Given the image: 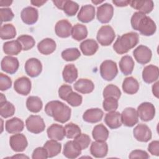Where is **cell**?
Returning a JSON list of instances; mask_svg holds the SVG:
<instances>
[{
  "label": "cell",
  "mask_w": 159,
  "mask_h": 159,
  "mask_svg": "<svg viewBox=\"0 0 159 159\" xmlns=\"http://www.w3.org/2000/svg\"><path fill=\"white\" fill-rule=\"evenodd\" d=\"M78 70L73 64L66 65L63 70L62 76L63 80L68 83H73L78 78Z\"/></svg>",
  "instance_id": "31"
},
{
  "label": "cell",
  "mask_w": 159,
  "mask_h": 159,
  "mask_svg": "<svg viewBox=\"0 0 159 159\" xmlns=\"http://www.w3.org/2000/svg\"><path fill=\"white\" fill-rule=\"evenodd\" d=\"M124 93L128 94H134L139 89V84L138 81L132 76L127 77L124 79L122 85Z\"/></svg>",
  "instance_id": "30"
},
{
  "label": "cell",
  "mask_w": 159,
  "mask_h": 159,
  "mask_svg": "<svg viewBox=\"0 0 159 159\" xmlns=\"http://www.w3.org/2000/svg\"><path fill=\"white\" fill-rule=\"evenodd\" d=\"M148 152L153 155L159 156V142L158 140H153L148 144Z\"/></svg>",
  "instance_id": "53"
},
{
  "label": "cell",
  "mask_w": 159,
  "mask_h": 159,
  "mask_svg": "<svg viewBox=\"0 0 159 159\" xmlns=\"http://www.w3.org/2000/svg\"><path fill=\"white\" fill-rule=\"evenodd\" d=\"M64 128L65 137L68 139H75L81 134L80 127L73 122L66 124Z\"/></svg>",
  "instance_id": "41"
},
{
  "label": "cell",
  "mask_w": 159,
  "mask_h": 159,
  "mask_svg": "<svg viewBox=\"0 0 159 159\" xmlns=\"http://www.w3.org/2000/svg\"><path fill=\"white\" fill-rule=\"evenodd\" d=\"M53 4L55 5V6L58 8L59 9L63 10V5L65 4V0H60V1H52Z\"/></svg>",
  "instance_id": "56"
},
{
  "label": "cell",
  "mask_w": 159,
  "mask_h": 159,
  "mask_svg": "<svg viewBox=\"0 0 159 159\" xmlns=\"http://www.w3.org/2000/svg\"><path fill=\"white\" fill-rule=\"evenodd\" d=\"M45 113L53 119L60 123H65L71 117V109L60 101H52L45 106Z\"/></svg>",
  "instance_id": "2"
},
{
  "label": "cell",
  "mask_w": 159,
  "mask_h": 159,
  "mask_svg": "<svg viewBox=\"0 0 159 159\" xmlns=\"http://www.w3.org/2000/svg\"><path fill=\"white\" fill-rule=\"evenodd\" d=\"M25 126L28 131L35 134L42 132L45 128L43 119L38 115H30L25 120Z\"/></svg>",
  "instance_id": "6"
},
{
  "label": "cell",
  "mask_w": 159,
  "mask_h": 159,
  "mask_svg": "<svg viewBox=\"0 0 159 159\" xmlns=\"http://www.w3.org/2000/svg\"><path fill=\"white\" fill-rule=\"evenodd\" d=\"M16 35L15 27L11 24H6L1 27L0 37L2 40H9L14 39Z\"/></svg>",
  "instance_id": "38"
},
{
  "label": "cell",
  "mask_w": 159,
  "mask_h": 159,
  "mask_svg": "<svg viewBox=\"0 0 159 159\" xmlns=\"http://www.w3.org/2000/svg\"><path fill=\"white\" fill-rule=\"evenodd\" d=\"M118 73L117 64L111 60L104 61L100 65V75L106 81H112Z\"/></svg>",
  "instance_id": "4"
},
{
  "label": "cell",
  "mask_w": 159,
  "mask_h": 159,
  "mask_svg": "<svg viewBox=\"0 0 159 159\" xmlns=\"http://www.w3.org/2000/svg\"><path fill=\"white\" fill-rule=\"evenodd\" d=\"M106 124L111 129H116L122 125L120 113L117 111H111L104 117Z\"/></svg>",
  "instance_id": "23"
},
{
  "label": "cell",
  "mask_w": 159,
  "mask_h": 159,
  "mask_svg": "<svg viewBox=\"0 0 159 159\" xmlns=\"http://www.w3.org/2000/svg\"><path fill=\"white\" fill-rule=\"evenodd\" d=\"M92 136L96 141L105 142L109 137V131L102 124H98L93 128Z\"/></svg>",
  "instance_id": "34"
},
{
  "label": "cell",
  "mask_w": 159,
  "mask_h": 159,
  "mask_svg": "<svg viewBox=\"0 0 159 159\" xmlns=\"http://www.w3.org/2000/svg\"><path fill=\"white\" fill-rule=\"evenodd\" d=\"M72 25L66 19L60 20L56 23L55 32L56 35L61 38H67L71 34Z\"/></svg>",
  "instance_id": "17"
},
{
  "label": "cell",
  "mask_w": 159,
  "mask_h": 159,
  "mask_svg": "<svg viewBox=\"0 0 159 159\" xmlns=\"http://www.w3.org/2000/svg\"><path fill=\"white\" fill-rule=\"evenodd\" d=\"M133 55L139 63L145 65L150 61L152 53L148 47L140 45L134 50Z\"/></svg>",
  "instance_id": "9"
},
{
  "label": "cell",
  "mask_w": 159,
  "mask_h": 159,
  "mask_svg": "<svg viewBox=\"0 0 159 159\" xmlns=\"http://www.w3.org/2000/svg\"><path fill=\"white\" fill-rule=\"evenodd\" d=\"M134 137L141 142H147L152 139V131L150 128L143 124H138L133 130Z\"/></svg>",
  "instance_id": "13"
},
{
  "label": "cell",
  "mask_w": 159,
  "mask_h": 159,
  "mask_svg": "<svg viewBox=\"0 0 159 159\" xmlns=\"http://www.w3.org/2000/svg\"><path fill=\"white\" fill-rule=\"evenodd\" d=\"M48 137L50 139L55 140L57 141L62 140L65 136V128L63 125L58 124H53L48 127L47 130Z\"/></svg>",
  "instance_id": "22"
},
{
  "label": "cell",
  "mask_w": 159,
  "mask_h": 159,
  "mask_svg": "<svg viewBox=\"0 0 159 159\" xmlns=\"http://www.w3.org/2000/svg\"><path fill=\"white\" fill-rule=\"evenodd\" d=\"M9 145L11 148L15 152H23L27 147L28 142L25 136L20 133L14 134L10 137Z\"/></svg>",
  "instance_id": "10"
},
{
  "label": "cell",
  "mask_w": 159,
  "mask_h": 159,
  "mask_svg": "<svg viewBox=\"0 0 159 159\" xmlns=\"http://www.w3.org/2000/svg\"><path fill=\"white\" fill-rule=\"evenodd\" d=\"M129 4L132 8L138 10L139 12L144 14L151 12L154 7L152 1H129Z\"/></svg>",
  "instance_id": "24"
},
{
  "label": "cell",
  "mask_w": 159,
  "mask_h": 159,
  "mask_svg": "<svg viewBox=\"0 0 159 159\" xmlns=\"http://www.w3.org/2000/svg\"><path fill=\"white\" fill-rule=\"evenodd\" d=\"M74 88L78 92L82 94H89L94 89L93 82L86 78H81L74 84Z\"/></svg>",
  "instance_id": "27"
},
{
  "label": "cell",
  "mask_w": 159,
  "mask_h": 159,
  "mask_svg": "<svg viewBox=\"0 0 159 159\" xmlns=\"http://www.w3.org/2000/svg\"><path fill=\"white\" fill-rule=\"evenodd\" d=\"M81 150V148L74 140H70L65 144L63 154L68 158L74 159L80 155Z\"/></svg>",
  "instance_id": "19"
},
{
  "label": "cell",
  "mask_w": 159,
  "mask_h": 159,
  "mask_svg": "<svg viewBox=\"0 0 159 159\" xmlns=\"http://www.w3.org/2000/svg\"><path fill=\"white\" fill-rule=\"evenodd\" d=\"M0 17L1 22L2 24L3 22H7L11 20L14 18V14L10 8H1Z\"/></svg>",
  "instance_id": "49"
},
{
  "label": "cell",
  "mask_w": 159,
  "mask_h": 159,
  "mask_svg": "<svg viewBox=\"0 0 159 159\" xmlns=\"http://www.w3.org/2000/svg\"><path fill=\"white\" fill-rule=\"evenodd\" d=\"M15 113V107L10 102L5 101L0 102V115L4 118L12 116Z\"/></svg>",
  "instance_id": "40"
},
{
  "label": "cell",
  "mask_w": 159,
  "mask_h": 159,
  "mask_svg": "<svg viewBox=\"0 0 159 159\" xmlns=\"http://www.w3.org/2000/svg\"><path fill=\"white\" fill-rule=\"evenodd\" d=\"M102 95L104 98H114L119 99L121 96V91L117 86L110 84L104 88L102 92Z\"/></svg>",
  "instance_id": "39"
},
{
  "label": "cell",
  "mask_w": 159,
  "mask_h": 159,
  "mask_svg": "<svg viewBox=\"0 0 159 159\" xmlns=\"http://www.w3.org/2000/svg\"><path fill=\"white\" fill-rule=\"evenodd\" d=\"M12 3V1H9V0H1L0 1V6L1 7H7L11 6V4Z\"/></svg>",
  "instance_id": "58"
},
{
  "label": "cell",
  "mask_w": 159,
  "mask_h": 159,
  "mask_svg": "<svg viewBox=\"0 0 159 159\" xmlns=\"http://www.w3.org/2000/svg\"><path fill=\"white\" fill-rule=\"evenodd\" d=\"M134 61L129 55L123 56L119 61V68L124 75L132 74L134 68Z\"/></svg>",
  "instance_id": "32"
},
{
  "label": "cell",
  "mask_w": 159,
  "mask_h": 159,
  "mask_svg": "<svg viewBox=\"0 0 159 159\" xmlns=\"http://www.w3.org/2000/svg\"><path fill=\"white\" fill-rule=\"evenodd\" d=\"M104 116L103 111L99 108L87 109L83 115V119L89 123H96L101 120Z\"/></svg>",
  "instance_id": "25"
},
{
  "label": "cell",
  "mask_w": 159,
  "mask_h": 159,
  "mask_svg": "<svg viewBox=\"0 0 159 159\" xmlns=\"http://www.w3.org/2000/svg\"><path fill=\"white\" fill-rule=\"evenodd\" d=\"M24 68L27 75L32 78L38 76L42 71L41 61L35 58L28 59L25 63Z\"/></svg>",
  "instance_id": "11"
},
{
  "label": "cell",
  "mask_w": 159,
  "mask_h": 159,
  "mask_svg": "<svg viewBox=\"0 0 159 159\" xmlns=\"http://www.w3.org/2000/svg\"><path fill=\"white\" fill-rule=\"evenodd\" d=\"M1 97H0V102H4L5 101H6V97L4 96V94L2 93H1Z\"/></svg>",
  "instance_id": "60"
},
{
  "label": "cell",
  "mask_w": 159,
  "mask_h": 159,
  "mask_svg": "<svg viewBox=\"0 0 159 159\" xmlns=\"http://www.w3.org/2000/svg\"><path fill=\"white\" fill-rule=\"evenodd\" d=\"M129 158L147 159L149 158V155L145 151L141 150H134L130 152V153L129 155Z\"/></svg>",
  "instance_id": "52"
},
{
  "label": "cell",
  "mask_w": 159,
  "mask_h": 159,
  "mask_svg": "<svg viewBox=\"0 0 159 159\" xmlns=\"http://www.w3.org/2000/svg\"><path fill=\"white\" fill-rule=\"evenodd\" d=\"M139 41L137 33L130 32L119 36L113 45L114 51L120 55L127 53L130 49L135 47Z\"/></svg>",
  "instance_id": "3"
},
{
  "label": "cell",
  "mask_w": 159,
  "mask_h": 159,
  "mask_svg": "<svg viewBox=\"0 0 159 159\" xmlns=\"http://www.w3.org/2000/svg\"><path fill=\"white\" fill-rule=\"evenodd\" d=\"M104 1H92V2L94 3V4H100V3H102Z\"/></svg>",
  "instance_id": "61"
},
{
  "label": "cell",
  "mask_w": 159,
  "mask_h": 159,
  "mask_svg": "<svg viewBox=\"0 0 159 159\" xmlns=\"http://www.w3.org/2000/svg\"><path fill=\"white\" fill-rule=\"evenodd\" d=\"M158 67L153 65H149L146 66L142 71L143 80L144 82L148 84H150L157 81L158 79Z\"/></svg>",
  "instance_id": "18"
},
{
  "label": "cell",
  "mask_w": 159,
  "mask_h": 159,
  "mask_svg": "<svg viewBox=\"0 0 159 159\" xmlns=\"http://www.w3.org/2000/svg\"><path fill=\"white\" fill-rule=\"evenodd\" d=\"M2 48L4 52L9 56L17 55L22 50V46L17 40L6 42L3 44Z\"/></svg>",
  "instance_id": "33"
},
{
  "label": "cell",
  "mask_w": 159,
  "mask_h": 159,
  "mask_svg": "<svg viewBox=\"0 0 159 159\" xmlns=\"http://www.w3.org/2000/svg\"><path fill=\"white\" fill-rule=\"evenodd\" d=\"M74 141L79 145L81 150H84L89 147L91 142V139L88 135L86 134H81L74 139Z\"/></svg>",
  "instance_id": "46"
},
{
  "label": "cell",
  "mask_w": 159,
  "mask_h": 159,
  "mask_svg": "<svg viewBox=\"0 0 159 159\" xmlns=\"http://www.w3.org/2000/svg\"><path fill=\"white\" fill-rule=\"evenodd\" d=\"M112 3L114 4L117 7H125L129 5V1H124V0H119V1H112Z\"/></svg>",
  "instance_id": "54"
},
{
  "label": "cell",
  "mask_w": 159,
  "mask_h": 159,
  "mask_svg": "<svg viewBox=\"0 0 159 159\" xmlns=\"http://www.w3.org/2000/svg\"><path fill=\"white\" fill-rule=\"evenodd\" d=\"M79 9V5L75 1L65 0L63 11L68 16H75Z\"/></svg>",
  "instance_id": "44"
},
{
  "label": "cell",
  "mask_w": 159,
  "mask_h": 159,
  "mask_svg": "<svg viewBox=\"0 0 159 159\" xmlns=\"http://www.w3.org/2000/svg\"><path fill=\"white\" fill-rule=\"evenodd\" d=\"M61 55L63 60L71 61L77 60L81 56V53L77 48H69L64 50Z\"/></svg>",
  "instance_id": "43"
},
{
  "label": "cell",
  "mask_w": 159,
  "mask_h": 159,
  "mask_svg": "<svg viewBox=\"0 0 159 159\" xmlns=\"http://www.w3.org/2000/svg\"><path fill=\"white\" fill-rule=\"evenodd\" d=\"M12 86L11 79L2 73H0V90L4 91L9 89Z\"/></svg>",
  "instance_id": "48"
},
{
  "label": "cell",
  "mask_w": 159,
  "mask_h": 159,
  "mask_svg": "<svg viewBox=\"0 0 159 159\" xmlns=\"http://www.w3.org/2000/svg\"><path fill=\"white\" fill-rule=\"evenodd\" d=\"M43 147L47 152L48 157L52 158L57 156L61 152V145L57 140H47L43 145Z\"/></svg>",
  "instance_id": "35"
},
{
  "label": "cell",
  "mask_w": 159,
  "mask_h": 159,
  "mask_svg": "<svg viewBox=\"0 0 159 159\" xmlns=\"http://www.w3.org/2000/svg\"><path fill=\"white\" fill-rule=\"evenodd\" d=\"M95 17V8L93 5L86 4L81 7L77 15L78 19L83 22L88 23L92 21Z\"/></svg>",
  "instance_id": "20"
},
{
  "label": "cell",
  "mask_w": 159,
  "mask_h": 159,
  "mask_svg": "<svg viewBox=\"0 0 159 159\" xmlns=\"http://www.w3.org/2000/svg\"><path fill=\"white\" fill-rule=\"evenodd\" d=\"M130 23L133 29L139 30L142 35L145 36L153 35L157 30L155 22L150 17L140 12H135L132 15Z\"/></svg>",
  "instance_id": "1"
},
{
  "label": "cell",
  "mask_w": 159,
  "mask_h": 159,
  "mask_svg": "<svg viewBox=\"0 0 159 159\" xmlns=\"http://www.w3.org/2000/svg\"><path fill=\"white\" fill-rule=\"evenodd\" d=\"M11 158H29V157L27 156H25L24 154H17L16 155L11 157Z\"/></svg>",
  "instance_id": "59"
},
{
  "label": "cell",
  "mask_w": 159,
  "mask_h": 159,
  "mask_svg": "<svg viewBox=\"0 0 159 159\" xmlns=\"http://www.w3.org/2000/svg\"><path fill=\"white\" fill-rule=\"evenodd\" d=\"M113 14L114 8L111 4L104 3L97 8V19L102 24L109 22L113 17Z\"/></svg>",
  "instance_id": "8"
},
{
  "label": "cell",
  "mask_w": 159,
  "mask_h": 159,
  "mask_svg": "<svg viewBox=\"0 0 159 159\" xmlns=\"http://www.w3.org/2000/svg\"><path fill=\"white\" fill-rule=\"evenodd\" d=\"M122 123L127 127H133L139 122L137 111L133 107L125 108L120 114Z\"/></svg>",
  "instance_id": "12"
},
{
  "label": "cell",
  "mask_w": 159,
  "mask_h": 159,
  "mask_svg": "<svg viewBox=\"0 0 159 159\" xmlns=\"http://www.w3.org/2000/svg\"><path fill=\"white\" fill-rule=\"evenodd\" d=\"M47 2V1H31L30 2L32 5L37 6V7H40L42 6V5H43L45 2Z\"/></svg>",
  "instance_id": "57"
},
{
  "label": "cell",
  "mask_w": 159,
  "mask_h": 159,
  "mask_svg": "<svg viewBox=\"0 0 159 159\" xmlns=\"http://www.w3.org/2000/svg\"><path fill=\"white\" fill-rule=\"evenodd\" d=\"M32 158L33 159H46L48 157L47 150L43 147L36 148L32 153Z\"/></svg>",
  "instance_id": "51"
},
{
  "label": "cell",
  "mask_w": 159,
  "mask_h": 159,
  "mask_svg": "<svg viewBox=\"0 0 159 159\" xmlns=\"http://www.w3.org/2000/svg\"><path fill=\"white\" fill-rule=\"evenodd\" d=\"M137 112L138 116L142 121L148 122L154 118L155 115V108L152 103L144 102L138 106Z\"/></svg>",
  "instance_id": "7"
},
{
  "label": "cell",
  "mask_w": 159,
  "mask_h": 159,
  "mask_svg": "<svg viewBox=\"0 0 159 159\" xmlns=\"http://www.w3.org/2000/svg\"><path fill=\"white\" fill-rule=\"evenodd\" d=\"M116 34L110 25H106L102 26L98 31L96 39L98 42L102 46H108L114 41Z\"/></svg>",
  "instance_id": "5"
},
{
  "label": "cell",
  "mask_w": 159,
  "mask_h": 159,
  "mask_svg": "<svg viewBox=\"0 0 159 159\" xmlns=\"http://www.w3.org/2000/svg\"><path fill=\"white\" fill-rule=\"evenodd\" d=\"M90 152L95 158H104L107 154L108 145L106 142H93L90 147Z\"/></svg>",
  "instance_id": "21"
},
{
  "label": "cell",
  "mask_w": 159,
  "mask_h": 159,
  "mask_svg": "<svg viewBox=\"0 0 159 159\" xmlns=\"http://www.w3.org/2000/svg\"><path fill=\"white\" fill-rule=\"evenodd\" d=\"M27 109L34 113H37L41 111L43 107L42 100L38 96H29L26 101Z\"/></svg>",
  "instance_id": "36"
},
{
  "label": "cell",
  "mask_w": 159,
  "mask_h": 159,
  "mask_svg": "<svg viewBox=\"0 0 159 159\" xmlns=\"http://www.w3.org/2000/svg\"><path fill=\"white\" fill-rule=\"evenodd\" d=\"M73 91L70 85L63 84L58 89V96L62 100L66 101L68 96Z\"/></svg>",
  "instance_id": "50"
},
{
  "label": "cell",
  "mask_w": 159,
  "mask_h": 159,
  "mask_svg": "<svg viewBox=\"0 0 159 159\" xmlns=\"http://www.w3.org/2000/svg\"><path fill=\"white\" fill-rule=\"evenodd\" d=\"M17 40L19 42L24 51L29 50L32 48L35 43L34 39L29 35H22L17 37Z\"/></svg>",
  "instance_id": "42"
},
{
  "label": "cell",
  "mask_w": 159,
  "mask_h": 159,
  "mask_svg": "<svg viewBox=\"0 0 159 159\" xmlns=\"http://www.w3.org/2000/svg\"><path fill=\"white\" fill-rule=\"evenodd\" d=\"M32 84L30 79L26 76H22L17 78L14 83V90L19 94L26 96L31 91Z\"/></svg>",
  "instance_id": "15"
},
{
  "label": "cell",
  "mask_w": 159,
  "mask_h": 159,
  "mask_svg": "<svg viewBox=\"0 0 159 159\" xmlns=\"http://www.w3.org/2000/svg\"><path fill=\"white\" fill-rule=\"evenodd\" d=\"M72 38L77 41L84 40L88 36V29L84 25L76 24L72 27L71 34Z\"/></svg>",
  "instance_id": "37"
},
{
  "label": "cell",
  "mask_w": 159,
  "mask_h": 159,
  "mask_svg": "<svg viewBox=\"0 0 159 159\" xmlns=\"http://www.w3.org/2000/svg\"><path fill=\"white\" fill-rule=\"evenodd\" d=\"M24 127V122L17 118L13 117L6 122L5 129L9 134H17L22 132Z\"/></svg>",
  "instance_id": "28"
},
{
  "label": "cell",
  "mask_w": 159,
  "mask_h": 159,
  "mask_svg": "<svg viewBox=\"0 0 159 159\" xmlns=\"http://www.w3.org/2000/svg\"><path fill=\"white\" fill-rule=\"evenodd\" d=\"M118 99L114 98H104L102 102V107L106 111H115L118 108Z\"/></svg>",
  "instance_id": "45"
},
{
  "label": "cell",
  "mask_w": 159,
  "mask_h": 159,
  "mask_svg": "<svg viewBox=\"0 0 159 159\" xmlns=\"http://www.w3.org/2000/svg\"><path fill=\"white\" fill-rule=\"evenodd\" d=\"M158 84L159 83L157 81L152 86V93L157 98H158Z\"/></svg>",
  "instance_id": "55"
},
{
  "label": "cell",
  "mask_w": 159,
  "mask_h": 159,
  "mask_svg": "<svg viewBox=\"0 0 159 159\" xmlns=\"http://www.w3.org/2000/svg\"><path fill=\"white\" fill-rule=\"evenodd\" d=\"M20 17L24 23L27 25L35 24L39 18L38 10L33 7L28 6L24 8L20 13Z\"/></svg>",
  "instance_id": "16"
},
{
  "label": "cell",
  "mask_w": 159,
  "mask_h": 159,
  "mask_svg": "<svg viewBox=\"0 0 159 159\" xmlns=\"http://www.w3.org/2000/svg\"><path fill=\"white\" fill-rule=\"evenodd\" d=\"M83 101L82 96L77 93L72 91L67 97L66 101L73 107H77L81 104Z\"/></svg>",
  "instance_id": "47"
},
{
  "label": "cell",
  "mask_w": 159,
  "mask_h": 159,
  "mask_svg": "<svg viewBox=\"0 0 159 159\" xmlns=\"http://www.w3.org/2000/svg\"><path fill=\"white\" fill-rule=\"evenodd\" d=\"M80 50L83 55L86 56H91L98 51L99 46L98 43L94 39H86L83 41L80 45Z\"/></svg>",
  "instance_id": "29"
},
{
  "label": "cell",
  "mask_w": 159,
  "mask_h": 159,
  "mask_svg": "<svg viewBox=\"0 0 159 159\" xmlns=\"http://www.w3.org/2000/svg\"><path fill=\"white\" fill-rule=\"evenodd\" d=\"M19 66V60L17 58L11 56L4 57L1 62V70L10 75L14 74Z\"/></svg>",
  "instance_id": "14"
},
{
  "label": "cell",
  "mask_w": 159,
  "mask_h": 159,
  "mask_svg": "<svg viewBox=\"0 0 159 159\" xmlns=\"http://www.w3.org/2000/svg\"><path fill=\"white\" fill-rule=\"evenodd\" d=\"M57 45L55 40L50 38H45L37 44L39 52L45 55L52 53L56 49Z\"/></svg>",
  "instance_id": "26"
}]
</instances>
